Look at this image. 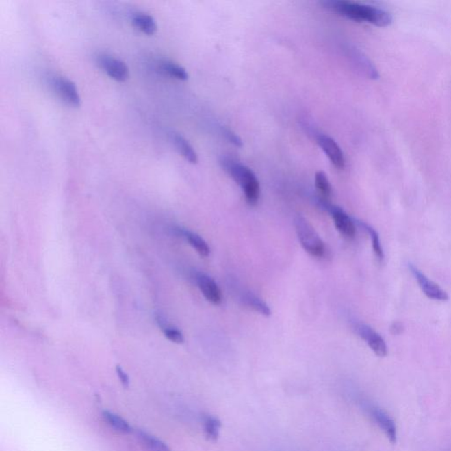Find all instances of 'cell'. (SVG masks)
I'll return each instance as SVG.
<instances>
[{
  "instance_id": "cell-1",
  "label": "cell",
  "mask_w": 451,
  "mask_h": 451,
  "mask_svg": "<svg viewBox=\"0 0 451 451\" xmlns=\"http://www.w3.org/2000/svg\"><path fill=\"white\" fill-rule=\"evenodd\" d=\"M321 5L358 23H369L378 27H387L392 23V16L389 12L373 5L344 0H326L321 2Z\"/></svg>"
},
{
  "instance_id": "cell-2",
  "label": "cell",
  "mask_w": 451,
  "mask_h": 451,
  "mask_svg": "<svg viewBox=\"0 0 451 451\" xmlns=\"http://www.w3.org/2000/svg\"><path fill=\"white\" fill-rule=\"evenodd\" d=\"M220 165L233 179L242 187L248 204L255 205L260 197V185L253 171L235 159L229 157L220 159Z\"/></svg>"
},
{
  "instance_id": "cell-3",
  "label": "cell",
  "mask_w": 451,
  "mask_h": 451,
  "mask_svg": "<svg viewBox=\"0 0 451 451\" xmlns=\"http://www.w3.org/2000/svg\"><path fill=\"white\" fill-rule=\"evenodd\" d=\"M294 227L300 244L307 253L313 257H324L325 245L311 224L305 218L298 216L294 219Z\"/></svg>"
},
{
  "instance_id": "cell-4",
  "label": "cell",
  "mask_w": 451,
  "mask_h": 451,
  "mask_svg": "<svg viewBox=\"0 0 451 451\" xmlns=\"http://www.w3.org/2000/svg\"><path fill=\"white\" fill-rule=\"evenodd\" d=\"M51 87L63 102L70 106H81V99L75 83L66 77L60 75L52 77Z\"/></svg>"
},
{
  "instance_id": "cell-5",
  "label": "cell",
  "mask_w": 451,
  "mask_h": 451,
  "mask_svg": "<svg viewBox=\"0 0 451 451\" xmlns=\"http://www.w3.org/2000/svg\"><path fill=\"white\" fill-rule=\"evenodd\" d=\"M96 61L101 68L115 81L122 82L129 78L128 66L119 58L103 53L98 55Z\"/></svg>"
},
{
  "instance_id": "cell-6",
  "label": "cell",
  "mask_w": 451,
  "mask_h": 451,
  "mask_svg": "<svg viewBox=\"0 0 451 451\" xmlns=\"http://www.w3.org/2000/svg\"><path fill=\"white\" fill-rule=\"evenodd\" d=\"M355 333L369 345L370 348L379 357H385L388 354L387 346L385 339L375 330L364 324L355 325Z\"/></svg>"
},
{
  "instance_id": "cell-7",
  "label": "cell",
  "mask_w": 451,
  "mask_h": 451,
  "mask_svg": "<svg viewBox=\"0 0 451 451\" xmlns=\"http://www.w3.org/2000/svg\"><path fill=\"white\" fill-rule=\"evenodd\" d=\"M409 269L414 276V278L416 279L417 282H418L420 289L422 290V292L424 293L429 299L440 300V302H446V300H449V296H448V294L445 292L443 289H441V288L439 287L437 283H435L434 281L429 280V279L426 277L424 274H422V271H420L415 266L410 263Z\"/></svg>"
},
{
  "instance_id": "cell-8",
  "label": "cell",
  "mask_w": 451,
  "mask_h": 451,
  "mask_svg": "<svg viewBox=\"0 0 451 451\" xmlns=\"http://www.w3.org/2000/svg\"><path fill=\"white\" fill-rule=\"evenodd\" d=\"M320 203L330 211L337 231L344 236H346V237L354 238L356 229L351 218L342 208L331 205L326 201H320Z\"/></svg>"
},
{
  "instance_id": "cell-9",
  "label": "cell",
  "mask_w": 451,
  "mask_h": 451,
  "mask_svg": "<svg viewBox=\"0 0 451 451\" xmlns=\"http://www.w3.org/2000/svg\"><path fill=\"white\" fill-rule=\"evenodd\" d=\"M317 142L319 146L324 150L325 155L330 159L331 164L335 166L339 170L345 168L346 159L342 150L336 143V141L331 139L327 135L318 134L317 136Z\"/></svg>"
},
{
  "instance_id": "cell-10",
  "label": "cell",
  "mask_w": 451,
  "mask_h": 451,
  "mask_svg": "<svg viewBox=\"0 0 451 451\" xmlns=\"http://www.w3.org/2000/svg\"><path fill=\"white\" fill-rule=\"evenodd\" d=\"M370 413L372 418L375 420L376 424L385 432L386 437L392 444L397 443V426L394 420L387 413L378 407H370Z\"/></svg>"
},
{
  "instance_id": "cell-11",
  "label": "cell",
  "mask_w": 451,
  "mask_h": 451,
  "mask_svg": "<svg viewBox=\"0 0 451 451\" xmlns=\"http://www.w3.org/2000/svg\"><path fill=\"white\" fill-rule=\"evenodd\" d=\"M196 281H197L199 289L208 302L216 305L222 302V292L213 279L207 274H198L196 276Z\"/></svg>"
},
{
  "instance_id": "cell-12",
  "label": "cell",
  "mask_w": 451,
  "mask_h": 451,
  "mask_svg": "<svg viewBox=\"0 0 451 451\" xmlns=\"http://www.w3.org/2000/svg\"><path fill=\"white\" fill-rule=\"evenodd\" d=\"M350 57H352V61L358 66V68L364 73V75L369 77L370 79H378L379 75L377 70L363 52L358 51L357 49H350Z\"/></svg>"
},
{
  "instance_id": "cell-13",
  "label": "cell",
  "mask_w": 451,
  "mask_h": 451,
  "mask_svg": "<svg viewBox=\"0 0 451 451\" xmlns=\"http://www.w3.org/2000/svg\"><path fill=\"white\" fill-rule=\"evenodd\" d=\"M172 142L175 146L177 147L178 152L185 157L187 161L191 164H196L198 161L197 153L195 152L194 149L192 146L191 144L186 140L185 137L182 135L174 133L171 134Z\"/></svg>"
},
{
  "instance_id": "cell-14",
  "label": "cell",
  "mask_w": 451,
  "mask_h": 451,
  "mask_svg": "<svg viewBox=\"0 0 451 451\" xmlns=\"http://www.w3.org/2000/svg\"><path fill=\"white\" fill-rule=\"evenodd\" d=\"M178 235L183 236L189 242L190 245H192L193 248H195L196 251L201 255V257H207L209 256L210 254V248L208 246L207 242L204 240L201 236H199L195 233L188 231L185 229H177Z\"/></svg>"
},
{
  "instance_id": "cell-15",
  "label": "cell",
  "mask_w": 451,
  "mask_h": 451,
  "mask_svg": "<svg viewBox=\"0 0 451 451\" xmlns=\"http://www.w3.org/2000/svg\"><path fill=\"white\" fill-rule=\"evenodd\" d=\"M131 23L136 29L146 35H153L157 30V23L155 19L145 13H135L131 17Z\"/></svg>"
},
{
  "instance_id": "cell-16",
  "label": "cell",
  "mask_w": 451,
  "mask_h": 451,
  "mask_svg": "<svg viewBox=\"0 0 451 451\" xmlns=\"http://www.w3.org/2000/svg\"><path fill=\"white\" fill-rule=\"evenodd\" d=\"M159 69L165 73L166 75L180 79V81H186L189 78L188 73H187V70L183 67L172 62L170 60H162L159 63Z\"/></svg>"
},
{
  "instance_id": "cell-17",
  "label": "cell",
  "mask_w": 451,
  "mask_h": 451,
  "mask_svg": "<svg viewBox=\"0 0 451 451\" xmlns=\"http://www.w3.org/2000/svg\"><path fill=\"white\" fill-rule=\"evenodd\" d=\"M245 305L250 307L254 311L260 313L261 315L269 317L271 315V309L263 300L255 296L253 293H246L244 296Z\"/></svg>"
},
{
  "instance_id": "cell-18",
  "label": "cell",
  "mask_w": 451,
  "mask_h": 451,
  "mask_svg": "<svg viewBox=\"0 0 451 451\" xmlns=\"http://www.w3.org/2000/svg\"><path fill=\"white\" fill-rule=\"evenodd\" d=\"M103 416L105 422H108V424L112 428L116 429V430L123 433L131 432V428L130 424H129L127 420L121 418L120 416L116 415V413L109 412V411H104Z\"/></svg>"
},
{
  "instance_id": "cell-19",
  "label": "cell",
  "mask_w": 451,
  "mask_h": 451,
  "mask_svg": "<svg viewBox=\"0 0 451 451\" xmlns=\"http://www.w3.org/2000/svg\"><path fill=\"white\" fill-rule=\"evenodd\" d=\"M359 224H360L361 228H363L365 231L368 232V234L370 235L371 242H372L374 253H375L377 259H379L380 262H382L383 259H385V254H383L378 233H377L376 229H374L372 227L368 225L366 223L359 222Z\"/></svg>"
},
{
  "instance_id": "cell-20",
  "label": "cell",
  "mask_w": 451,
  "mask_h": 451,
  "mask_svg": "<svg viewBox=\"0 0 451 451\" xmlns=\"http://www.w3.org/2000/svg\"><path fill=\"white\" fill-rule=\"evenodd\" d=\"M138 435L145 443L146 446L152 451H172L170 448L164 441L159 440V439L153 437V435L147 434V433L140 430L138 432Z\"/></svg>"
},
{
  "instance_id": "cell-21",
  "label": "cell",
  "mask_w": 451,
  "mask_h": 451,
  "mask_svg": "<svg viewBox=\"0 0 451 451\" xmlns=\"http://www.w3.org/2000/svg\"><path fill=\"white\" fill-rule=\"evenodd\" d=\"M315 185L318 192L325 198H329L331 195V185L326 175L323 171H318L315 174Z\"/></svg>"
},
{
  "instance_id": "cell-22",
  "label": "cell",
  "mask_w": 451,
  "mask_h": 451,
  "mask_svg": "<svg viewBox=\"0 0 451 451\" xmlns=\"http://www.w3.org/2000/svg\"><path fill=\"white\" fill-rule=\"evenodd\" d=\"M220 428V420L214 417L207 416L205 418V432L207 437L211 441L217 440Z\"/></svg>"
},
{
  "instance_id": "cell-23",
  "label": "cell",
  "mask_w": 451,
  "mask_h": 451,
  "mask_svg": "<svg viewBox=\"0 0 451 451\" xmlns=\"http://www.w3.org/2000/svg\"><path fill=\"white\" fill-rule=\"evenodd\" d=\"M159 325H161L162 330L164 331V336L170 342L177 344H182L185 342L183 333L177 328L166 326L164 324H159Z\"/></svg>"
},
{
  "instance_id": "cell-24",
  "label": "cell",
  "mask_w": 451,
  "mask_h": 451,
  "mask_svg": "<svg viewBox=\"0 0 451 451\" xmlns=\"http://www.w3.org/2000/svg\"><path fill=\"white\" fill-rule=\"evenodd\" d=\"M222 133L225 136L226 139L229 141L230 143H232L233 145L235 146L241 147L242 146V141L241 138L236 135L234 131L230 130V129L227 127H223Z\"/></svg>"
},
{
  "instance_id": "cell-25",
  "label": "cell",
  "mask_w": 451,
  "mask_h": 451,
  "mask_svg": "<svg viewBox=\"0 0 451 451\" xmlns=\"http://www.w3.org/2000/svg\"><path fill=\"white\" fill-rule=\"evenodd\" d=\"M116 373H118L119 379L121 380L123 385L128 386L129 383H130V379H129V376L125 372L124 370H123L121 367L118 366L116 367Z\"/></svg>"
}]
</instances>
